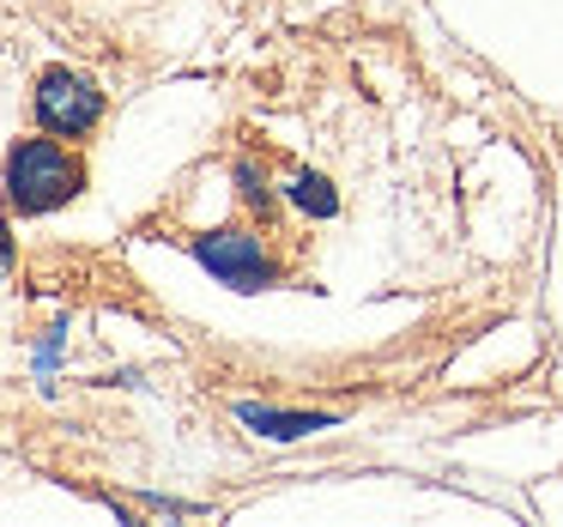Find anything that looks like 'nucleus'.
I'll list each match as a JSON object with an SVG mask.
<instances>
[{
    "label": "nucleus",
    "mask_w": 563,
    "mask_h": 527,
    "mask_svg": "<svg viewBox=\"0 0 563 527\" xmlns=\"http://www.w3.org/2000/svg\"><path fill=\"white\" fill-rule=\"evenodd\" d=\"M55 358H62V328H55V333H49V340H43V352H37V370H49V364H55Z\"/></svg>",
    "instance_id": "0eeeda50"
},
{
    "label": "nucleus",
    "mask_w": 563,
    "mask_h": 527,
    "mask_svg": "<svg viewBox=\"0 0 563 527\" xmlns=\"http://www.w3.org/2000/svg\"><path fill=\"white\" fill-rule=\"evenodd\" d=\"M31 110H37L43 134H55V140H86L91 128L103 122L110 98H103V86H98L91 74H79V67H43V74H37V91H31Z\"/></svg>",
    "instance_id": "f03ea898"
},
{
    "label": "nucleus",
    "mask_w": 563,
    "mask_h": 527,
    "mask_svg": "<svg viewBox=\"0 0 563 527\" xmlns=\"http://www.w3.org/2000/svg\"><path fill=\"white\" fill-rule=\"evenodd\" d=\"M236 183H243V200H249V207H255V212H273V195H267V176H261L255 171V164H236Z\"/></svg>",
    "instance_id": "423d86ee"
},
{
    "label": "nucleus",
    "mask_w": 563,
    "mask_h": 527,
    "mask_svg": "<svg viewBox=\"0 0 563 527\" xmlns=\"http://www.w3.org/2000/svg\"><path fill=\"white\" fill-rule=\"evenodd\" d=\"M0 188H7V207L19 219H43V212H62L67 200H79L86 188V158L67 152L55 134L37 140H13L7 164H0Z\"/></svg>",
    "instance_id": "f257e3e1"
},
{
    "label": "nucleus",
    "mask_w": 563,
    "mask_h": 527,
    "mask_svg": "<svg viewBox=\"0 0 563 527\" xmlns=\"http://www.w3.org/2000/svg\"><path fill=\"white\" fill-rule=\"evenodd\" d=\"M7 261H13V231L0 224V267H7Z\"/></svg>",
    "instance_id": "6e6552de"
},
{
    "label": "nucleus",
    "mask_w": 563,
    "mask_h": 527,
    "mask_svg": "<svg viewBox=\"0 0 563 527\" xmlns=\"http://www.w3.org/2000/svg\"><path fill=\"white\" fill-rule=\"evenodd\" d=\"M188 255H195L219 285H231V292H243V297H249V292H267V285H279V261H273V249L261 243L255 231H243V224L200 231L195 243H188Z\"/></svg>",
    "instance_id": "7ed1b4c3"
},
{
    "label": "nucleus",
    "mask_w": 563,
    "mask_h": 527,
    "mask_svg": "<svg viewBox=\"0 0 563 527\" xmlns=\"http://www.w3.org/2000/svg\"><path fill=\"white\" fill-rule=\"evenodd\" d=\"M285 195H291V207L309 212V219H333V212H340V195H333V183L321 171H297V183L285 188Z\"/></svg>",
    "instance_id": "39448f33"
},
{
    "label": "nucleus",
    "mask_w": 563,
    "mask_h": 527,
    "mask_svg": "<svg viewBox=\"0 0 563 527\" xmlns=\"http://www.w3.org/2000/svg\"><path fill=\"white\" fill-rule=\"evenodd\" d=\"M236 418L267 442H297V437H316V430L340 425L333 413H291V406H261V400H236Z\"/></svg>",
    "instance_id": "20e7f679"
}]
</instances>
